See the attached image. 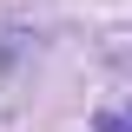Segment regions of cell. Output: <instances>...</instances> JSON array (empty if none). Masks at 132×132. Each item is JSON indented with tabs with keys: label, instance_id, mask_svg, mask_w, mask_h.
Here are the masks:
<instances>
[{
	"label": "cell",
	"instance_id": "obj_1",
	"mask_svg": "<svg viewBox=\"0 0 132 132\" xmlns=\"http://www.w3.org/2000/svg\"><path fill=\"white\" fill-rule=\"evenodd\" d=\"M99 132H132V112H99Z\"/></svg>",
	"mask_w": 132,
	"mask_h": 132
}]
</instances>
